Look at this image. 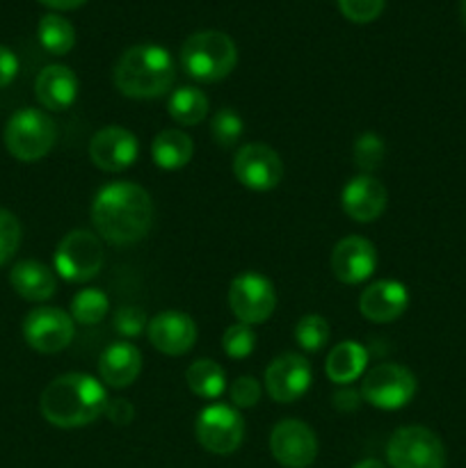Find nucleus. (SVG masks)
Here are the masks:
<instances>
[{"instance_id": "f257e3e1", "label": "nucleus", "mask_w": 466, "mask_h": 468, "mask_svg": "<svg viewBox=\"0 0 466 468\" xmlns=\"http://www.w3.org/2000/svg\"><path fill=\"white\" fill-rule=\"evenodd\" d=\"M91 222L96 233L110 245H135L144 240L154 227V201L137 183H108L91 201Z\"/></svg>"}, {"instance_id": "f03ea898", "label": "nucleus", "mask_w": 466, "mask_h": 468, "mask_svg": "<svg viewBox=\"0 0 466 468\" xmlns=\"http://www.w3.org/2000/svg\"><path fill=\"white\" fill-rule=\"evenodd\" d=\"M108 391L101 379L85 373H67L48 384L41 393V416L62 430L90 425L108 410Z\"/></svg>"}, {"instance_id": "7ed1b4c3", "label": "nucleus", "mask_w": 466, "mask_h": 468, "mask_svg": "<svg viewBox=\"0 0 466 468\" xmlns=\"http://www.w3.org/2000/svg\"><path fill=\"white\" fill-rule=\"evenodd\" d=\"M174 78L172 53L158 44L132 46L114 67V85L128 99H158L172 90Z\"/></svg>"}, {"instance_id": "20e7f679", "label": "nucleus", "mask_w": 466, "mask_h": 468, "mask_svg": "<svg viewBox=\"0 0 466 468\" xmlns=\"http://www.w3.org/2000/svg\"><path fill=\"white\" fill-rule=\"evenodd\" d=\"M181 69L196 82L224 80L238 64L236 41L219 30H201L181 46Z\"/></svg>"}, {"instance_id": "39448f33", "label": "nucleus", "mask_w": 466, "mask_h": 468, "mask_svg": "<svg viewBox=\"0 0 466 468\" xmlns=\"http://www.w3.org/2000/svg\"><path fill=\"white\" fill-rule=\"evenodd\" d=\"M55 122L46 112L23 108L9 117L5 126V146L21 163H35L50 154L55 146Z\"/></svg>"}, {"instance_id": "423d86ee", "label": "nucleus", "mask_w": 466, "mask_h": 468, "mask_svg": "<svg viewBox=\"0 0 466 468\" xmlns=\"http://www.w3.org/2000/svg\"><path fill=\"white\" fill-rule=\"evenodd\" d=\"M103 242L87 229H76L62 238L55 250V272L71 283H85L103 270Z\"/></svg>"}, {"instance_id": "0eeeda50", "label": "nucleus", "mask_w": 466, "mask_h": 468, "mask_svg": "<svg viewBox=\"0 0 466 468\" xmlns=\"http://www.w3.org/2000/svg\"><path fill=\"white\" fill-rule=\"evenodd\" d=\"M387 460L393 468H446V448L432 430L405 425L388 439Z\"/></svg>"}, {"instance_id": "6e6552de", "label": "nucleus", "mask_w": 466, "mask_h": 468, "mask_svg": "<svg viewBox=\"0 0 466 468\" xmlns=\"http://www.w3.org/2000/svg\"><path fill=\"white\" fill-rule=\"evenodd\" d=\"M414 373L400 364H379L361 384V398L375 410L396 411L409 405L416 396Z\"/></svg>"}, {"instance_id": "1a4fd4ad", "label": "nucleus", "mask_w": 466, "mask_h": 468, "mask_svg": "<svg viewBox=\"0 0 466 468\" xmlns=\"http://www.w3.org/2000/svg\"><path fill=\"white\" fill-rule=\"evenodd\" d=\"M196 441L213 455H231L245 439V419L231 405H208L195 423Z\"/></svg>"}, {"instance_id": "9d476101", "label": "nucleus", "mask_w": 466, "mask_h": 468, "mask_svg": "<svg viewBox=\"0 0 466 468\" xmlns=\"http://www.w3.org/2000/svg\"><path fill=\"white\" fill-rule=\"evenodd\" d=\"M228 306L238 323L260 324L274 314L277 292L272 282L259 272H242L228 286Z\"/></svg>"}, {"instance_id": "9b49d317", "label": "nucleus", "mask_w": 466, "mask_h": 468, "mask_svg": "<svg viewBox=\"0 0 466 468\" xmlns=\"http://www.w3.org/2000/svg\"><path fill=\"white\" fill-rule=\"evenodd\" d=\"M73 334H76L73 318L58 306L32 309L23 320V338L32 350L41 355L62 352L64 347L71 346Z\"/></svg>"}, {"instance_id": "f8f14e48", "label": "nucleus", "mask_w": 466, "mask_h": 468, "mask_svg": "<svg viewBox=\"0 0 466 468\" xmlns=\"http://www.w3.org/2000/svg\"><path fill=\"white\" fill-rule=\"evenodd\" d=\"M233 176L247 190L268 192L281 183L283 163L272 146L263 144V142H251V144H242L236 151Z\"/></svg>"}, {"instance_id": "ddd939ff", "label": "nucleus", "mask_w": 466, "mask_h": 468, "mask_svg": "<svg viewBox=\"0 0 466 468\" xmlns=\"http://www.w3.org/2000/svg\"><path fill=\"white\" fill-rule=\"evenodd\" d=\"M270 451L283 468H309L318 457V437L297 419H283L270 432Z\"/></svg>"}, {"instance_id": "4468645a", "label": "nucleus", "mask_w": 466, "mask_h": 468, "mask_svg": "<svg viewBox=\"0 0 466 468\" xmlns=\"http://www.w3.org/2000/svg\"><path fill=\"white\" fill-rule=\"evenodd\" d=\"M265 391L270 393L274 402H297L313 382V373H311L309 361L297 352H286L279 355L272 364L265 370Z\"/></svg>"}, {"instance_id": "2eb2a0df", "label": "nucleus", "mask_w": 466, "mask_h": 468, "mask_svg": "<svg viewBox=\"0 0 466 468\" xmlns=\"http://www.w3.org/2000/svg\"><path fill=\"white\" fill-rule=\"evenodd\" d=\"M137 155H140V142L128 128L105 126L90 142L91 163L103 172H123L135 163Z\"/></svg>"}, {"instance_id": "dca6fc26", "label": "nucleus", "mask_w": 466, "mask_h": 468, "mask_svg": "<svg viewBox=\"0 0 466 468\" xmlns=\"http://www.w3.org/2000/svg\"><path fill=\"white\" fill-rule=\"evenodd\" d=\"M377 270V250L361 236H347L336 242L332 251V272L338 282L356 286L368 282Z\"/></svg>"}, {"instance_id": "f3484780", "label": "nucleus", "mask_w": 466, "mask_h": 468, "mask_svg": "<svg viewBox=\"0 0 466 468\" xmlns=\"http://www.w3.org/2000/svg\"><path fill=\"white\" fill-rule=\"evenodd\" d=\"M151 346L167 356H181L192 350L196 343V324L183 311H163L149 320Z\"/></svg>"}, {"instance_id": "a211bd4d", "label": "nucleus", "mask_w": 466, "mask_h": 468, "mask_svg": "<svg viewBox=\"0 0 466 468\" xmlns=\"http://www.w3.org/2000/svg\"><path fill=\"white\" fill-rule=\"evenodd\" d=\"M387 201V187L370 174H359V176L350 178L341 192V206L345 215L361 224L382 218Z\"/></svg>"}, {"instance_id": "6ab92c4d", "label": "nucleus", "mask_w": 466, "mask_h": 468, "mask_svg": "<svg viewBox=\"0 0 466 468\" xmlns=\"http://www.w3.org/2000/svg\"><path fill=\"white\" fill-rule=\"evenodd\" d=\"M409 306V291L396 279L375 282L361 292L359 311L370 323H393Z\"/></svg>"}, {"instance_id": "aec40b11", "label": "nucleus", "mask_w": 466, "mask_h": 468, "mask_svg": "<svg viewBox=\"0 0 466 468\" xmlns=\"http://www.w3.org/2000/svg\"><path fill=\"white\" fill-rule=\"evenodd\" d=\"M35 94L44 108L53 112L69 110L78 99V78L64 64H48L35 80Z\"/></svg>"}, {"instance_id": "412c9836", "label": "nucleus", "mask_w": 466, "mask_h": 468, "mask_svg": "<svg viewBox=\"0 0 466 468\" xmlns=\"http://www.w3.org/2000/svg\"><path fill=\"white\" fill-rule=\"evenodd\" d=\"M142 352L132 343H110L99 359V375L105 387L126 388L140 378Z\"/></svg>"}, {"instance_id": "4be33fe9", "label": "nucleus", "mask_w": 466, "mask_h": 468, "mask_svg": "<svg viewBox=\"0 0 466 468\" xmlns=\"http://www.w3.org/2000/svg\"><path fill=\"white\" fill-rule=\"evenodd\" d=\"M9 283L14 291L27 302H46L55 295L58 279L39 261H21L9 272Z\"/></svg>"}, {"instance_id": "5701e85b", "label": "nucleus", "mask_w": 466, "mask_h": 468, "mask_svg": "<svg viewBox=\"0 0 466 468\" xmlns=\"http://www.w3.org/2000/svg\"><path fill=\"white\" fill-rule=\"evenodd\" d=\"M365 366H368V350L356 341H343L329 350L324 370L334 384L347 387L361 378Z\"/></svg>"}, {"instance_id": "b1692460", "label": "nucleus", "mask_w": 466, "mask_h": 468, "mask_svg": "<svg viewBox=\"0 0 466 468\" xmlns=\"http://www.w3.org/2000/svg\"><path fill=\"white\" fill-rule=\"evenodd\" d=\"M151 155L160 169L174 172V169H183L190 163L192 155H195V144H192V137L187 133L178 131V128H164L154 137Z\"/></svg>"}, {"instance_id": "393cba45", "label": "nucleus", "mask_w": 466, "mask_h": 468, "mask_svg": "<svg viewBox=\"0 0 466 468\" xmlns=\"http://www.w3.org/2000/svg\"><path fill=\"white\" fill-rule=\"evenodd\" d=\"M185 382L195 396L204 400H217L227 388V375L219 364L213 359H196L187 366Z\"/></svg>"}, {"instance_id": "a878e982", "label": "nucleus", "mask_w": 466, "mask_h": 468, "mask_svg": "<svg viewBox=\"0 0 466 468\" xmlns=\"http://www.w3.org/2000/svg\"><path fill=\"white\" fill-rule=\"evenodd\" d=\"M167 110L169 117L176 123H181V126H196V123L204 122L206 114H208V99H206L204 91L196 90V87H178V90H174L172 96H169Z\"/></svg>"}, {"instance_id": "bb28decb", "label": "nucleus", "mask_w": 466, "mask_h": 468, "mask_svg": "<svg viewBox=\"0 0 466 468\" xmlns=\"http://www.w3.org/2000/svg\"><path fill=\"white\" fill-rule=\"evenodd\" d=\"M37 37H39V44L44 46V50H48L50 55H67L76 46V30H73L71 21H67L59 14L41 16Z\"/></svg>"}, {"instance_id": "cd10ccee", "label": "nucleus", "mask_w": 466, "mask_h": 468, "mask_svg": "<svg viewBox=\"0 0 466 468\" xmlns=\"http://www.w3.org/2000/svg\"><path fill=\"white\" fill-rule=\"evenodd\" d=\"M110 309V300L99 288H85L71 300V318L78 324H99Z\"/></svg>"}, {"instance_id": "c85d7f7f", "label": "nucleus", "mask_w": 466, "mask_h": 468, "mask_svg": "<svg viewBox=\"0 0 466 468\" xmlns=\"http://www.w3.org/2000/svg\"><path fill=\"white\" fill-rule=\"evenodd\" d=\"M295 341L306 352L323 350L329 341V323L323 315H304L295 324Z\"/></svg>"}, {"instance_id": "c756f323", "label": "nucleus", "mask_w": 466, "mask_h": 468, "mask_svg": "<svg viewBox=\"0 0 466 468\" xmlns=\"http://www.w3.org/2000/svg\"><path fill=\"white\" fill-rule=\"evenodd\" d=\"M242 131H245L242 117L231 108L217 110L213 122H210V135H213V140L222 149H231L233 144H238V140L242 137Z\"/></svg>"}, {"instance_id": "7c9ffc66", "label": "nucleus", "mask_w": 466, "mask_h": 468, "mask_svg": "<svg viewBox=\"0 0 466 468\" xmlns=\"http://www.w3.org/2000/svg\"><path fill=\"white\" fill-rule=\"evenodd\" d=\"M384 154H387V146L384 140L375 133H364V135L356 137L355 142V165L364 174L375 172V169L382 167Z\"/></svg>"}, {"instance_id": "2f4dec72", "label": "nucleus", "mask_w": 466, "mask_h": 468, "mask_svg": "<svg viewBox=\"0 0 466 468\" xmlns=\"http://www.w3.org/2000/svg\"><path fill=\"white\" fill-rule=\"evenodd\" d=\"M224 355L228 359H247L256 347V334L249 324L236 323L224 332L222 336Z\"/></svg>"}, {"instance_id": "473e14b6", "label": "nucleus", "mask_w": 466, "mask_h": 468, "mask_svg": "<svg viewBox=\"0 0 466 468\" xmlns=\"http://www.w3.org/2000/svg\"><path fill=\"white\" fill-rule=\"evenodd\" d=\"M21 236V222L16 219V215L0 208V268L18 251Z\"/></svg>"}, {"instance_id": "72a5a7b5", "label": "nucleus", "mask_w": 466, "mask_h": 468, "mask_svg": "<svg viewBox=\"0 0 466 468\" xmlns=\"http://www.w3.org/2000/svg\"><path fill=\"white\" fill-rule=\"evenodd\" d=\"M343 16L352 23H373L384 12L387 0H336Z\"/></svg>"}, {"instance_id": "f704fd0d", "label": "nucleus", "mask_w": 466, "mask_h": 468, "mask_svg": "<svg viewBox=\"0 0 466 468\" xmlns=\"http://www.w3.org/2000/svg\"><path fill=\"white\" fill-rule=\"evenodd\" d=\"M149 327V320H146V314L137 306H122V309L114 314V332L119 336L135 338L140 336L144 329Z\"/></svg>"}, {"instance_id": "c9c22d12", "label": "nucleus", "mask_w": 466, "mask_h": 468, "mask_svg": "<svg viewBox=\"0 0 466 468\" xmlns=\"http://www.w3.org/2000/svg\"><path fill=\"white\" fill-rule=\"evenodd\" d=\"M260 400V384L259 379L251 378V375H242L233 382L231 387V402L238 410H249L256 407Z\"/></svg>"}, {"instance_id": "e433bc0d", "label": "nucleus", "mask_w": 466, "mask_h": 468, "mask_svg": "<svg viewBox=\"0 0 466 468\" xmlns=\"http://www.w3.org/2000/svg\"><path fill=\"white\" fill-rule=\"evenodd\" d=\"M18 76V58L12 48L0 44V90L12 85L14 78Z\"/></svg>"}, {"instance_id": "4c0bfd02", "label": "nucleus", "mask_w": 466, "mask_h": 468, "mask_svg": "<svg viewBox=\"0 0 466 468\" xmlns=\"http://www.w3.org/2000/svg\"><path fill=\"white\" fill-rule=\"evenodd\" d=\"M105 414H108V419L114 425H131V420L135 419V407L128 400H123V398H114V400L108 402Z\"/></svg>"}, {"instance_id": "58836bf2", "label": "nucleus", "mask_w": 466, "mask_h": 468, "mask_svg": "<svg viewBox=\"0 0 466 468\" xmlns=\"http://www.w3.org/2000/svg\"><path fill=\"white\" fill-rule=\"evenodd\" d=\"M361 393L352 391V388H343V391H338L336 396H334V405H336V410L341 411H355L356 407L361 405Z\"/></svg>"}, {"instance_id": "ea45409f", "label": "nucleus", "mask_w": 466, "mask_h": 468, "mask_svg": "<svg viewBox=\"0 0 466 468\" xmlns=\"http://www.w3.org/2000/svg\"><path fill=\"white\" fill-rule=\"evenodd\" d=\"M41 5L50 9H59V12H67V9H78L87 3V0H39Z\"/></svg>"}, {"instance_id": "a19ab883", "label": "nucleus", "mask_w": 466, "mask_h": 468, "mask_svg": "<svg viewBox=\"0 0 466 468\" xmlns=\"http://www.w3.org/2000/svg\"><path fill=\"white\" fill-rule=\"evenodd\" d=\"M355 468H387V466H384L379 460H373V457H370V460L359 462V464H356Z\"/></svg>"}, {"instance_id": "79ce46f5", "label": "nucleus", "mask_w": 466, "mask_h": 468, "mask_svg": "<svg viewBox=\"0 0 466 468\" xmlns=\"http://www.w3.org/2000/svg\"><path fill=\"white\" fill-rule=\"evenodd\" d=\"M460 14H461V21H464V26H466V0H461L460 3Z\"/></svg>"}]
</instances>
